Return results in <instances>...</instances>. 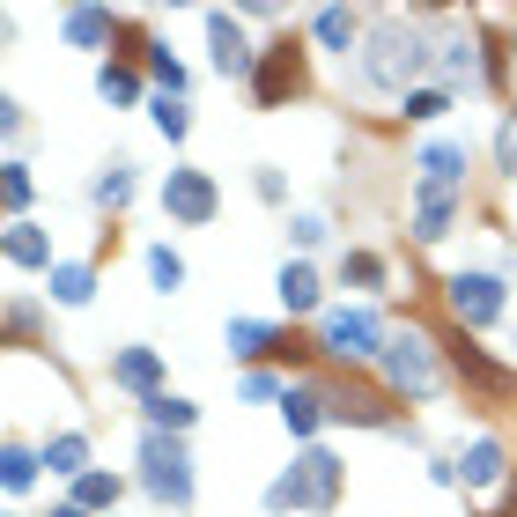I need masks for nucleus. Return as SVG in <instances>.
<instances>
[{
    "mask_svg": "<svg viewBox=\"0 0 517 517\" xmlns=\"http://www.w3.org/2000/svg\"><path fill=\"white\" fill-rule=\"evenodd\" d=\"M429 67V37H421V23H407V15H377L370 37H362V82L385 89V97H414V74Z\"/></svg>",
    "mask_w": 517,
    "mask_h": 517,
    "instance_id": "obj_1",
    "label": "nucleus"
},
{
    "mask_svg": "<svg viewBox=\"0 0 517 517\" xmlns=\"http://www.w3.org/2000/svg\"><path fill=\"white\" fill-rule=\"evenodd\" d=\"M340 495V458L333 451H303L274 488H266V510H333Z\"/></svg>",
    "mask_w": 517,
    "mask_h": 517,
    "instance_id": "obj_2",
    "label": "nucleus"
},
{
    "mask_svg": "<svg viewBox=\"0 0 517 517\" xmlns=\"http://www.w3.org/2000/svg\"><path fill=\"white\" fill-rule=\"evenodd\" d=\"M141 481H148V495H163V503H193V458H185V444H178V436H148V444H141Z\"/></svg>",
    "mask_w": 517,
    "mask_h": 517,
    "instance_id": "obj_3",
    "label": "nucleus"
},
{
    "mask_svg": "<svg viewBox=\"0 0 517 517\" xmlns=\"http://www.w3.org/2000/svg\"><path fill=\"white\" fill-rule=\"evenodd\" d=\"M252 89H259V104H266V111H281V104L303 89V45H296V37H281V45H266V52H259Z\"/></svg>",
    "mask_w": 517,
    "mask_h": 517,
    "instance_id": "obj_4",
    "label": "nucleus"
},
{
    "mask_svg": "<svg viewBox=\"0 0 517 517\" xmlns=\"http://www.w3.org/2000/svg\"><path fill=\"white\" fill-rule=\"evenodd\" d=\"M385 377H392V385L399 392H436V355H429V340H421V333H392L385 340Z\"/></svg>",
    "mask_w": 517,
    "mask_h": 517,
    "instance_id": "obj_5",
    "label": "nucleus"
},
{
    "mask_svg": "<svg viewBox=\"0 0 517 517\" xmlns=\"http://www.w3.org/2000/svg\"><path fill=\"white\" fill-rule=\"evenodd\" d=\"M325 355H340V362L385 355V333H377L370 311H325Z\"/></svg>",
    "mask_w": 517,
    "mask_h": 517,
    "instance_id": "obj_6",
    "label": "nucleus"
},
{
    "mask_svg": "<svg viewBox=\"0 0 517 517\" xmlns=\"http://www.w3.org/2000/svg\"><path fill=\"white\" fill-rule=\"evenodd\" d=\"M451 311H458V325H488L503 311V281L495 274H451Z\"/></svg>",
    "mask_w": 517,
    "mask_h": 517,
    "instance_id": "obj_7",
    "label": "nucleus"
},
{
    "mask_svg": "<svg viewBox=\"0 0 517 517\" xmlns=\"http://www.w3.org/2000/svg\"><path fill=\"white\" fill-rule=\"evenodd\" d=\"M163 207H170L178 222H215V185H207V170H170Z\"/></svg>",
    "mask_w": 517,
    "mask_h": 517,
    "instance_id": "obj_8",
    "label": "nucleus"
},
{
    "mask_svg": "<svg viewBox=\"0 0 517 517\" xmlns=\"http://www.w3.org/2000/svg\"><path fill=\"white\" fill-rule=\"evenodd\" d=\"M207 37H215V67L222 74H259V52H244V37L229 15H207Z\"/></svg>",
    "mask_w": 517,
    "mask_h": 517,
    "instance_id": "obj_9",
    "label": "nucleus"
},
{
    "mask_svg": "<svg viewBox=\"0 0 517 517\" xmlns=\"http://www.w3.org/2000/svg\"><path fill=\"white\" fill-rule=\"evenodd\" d=\"M458 178H466V148H451V141H429V148H421V185L451 193Z\"/></svg>",
    "mask_w": 517,
    "mask_h": 517,
    "instance_id": "obj_10",
    "label": "nucleus"
},
{
    "mask_svg": "<svg viewBox=\"0 0 517 517\" xmlns=\"http://www.w3.org/2000/svg\"><path fill=\"white\" fill-rule=\"evenodd\" d=\"M111 377L156 399V377H163V362H156V348H126V355H111Z\"/></svg>",
    "mask_w": 517,
    "mask_h": 517,
    "instance_id": "obj_11",
    "label": "nucleus"
},
{
    "mask_svg": "<svg viewBox=\"0 0 517 517\" xmlns=\"http://www.w3.org/2000/svg\"><path fill=\"white\" fill-rule=\"evenodd\" d=\"M451 362H458V377H466V385H481V392H510V370H495V362L473 348V340H458Z\"/></svg>",
    "mask_w": 517,
    "mask_h": 517,
    "instance_id": "obj_12",
    "label": "nucleus"
},
{
    "mask_svg": "<svg viewBox=\"0 0 517 517\" xmlns=\"http://www.w3.org/2000/svg\"><path fill=\"white\" fill-rule=\"evenodd\" d=\"M451 229V193H436V185H421V207H414V237L436 244Z\"/></svg>",
    "mask_w": 517,
    "mask_h": 517,
    "instance_id": "obj_13",
    "label": "nucleus"
},
{
    "mask_svg": "<svg viewBox=\"0 0 517 517\" xmlns=\"http://www.w3.org/2000/svg\"><path fill=\"white\" fill-rule=\"evenodd\" d=\"M466 481H473V488H495V481H503V444H488V436H481V444H466Z\"/></svg>",
    "mask_w": 517,
    "mask_h": 517,
    "instance_id": "obj_14",
    "label": "nucleus"
},
{
    "mask_svg": "<svg viewBox=\"0 0 517 517\" xmlns=\"http://www.w3.org/2000/svg\"><path fill=\"white\" fill-rule=\"evenodd\" d=\"M311 30H318V45H333V52H348L355 37H362V23H355L348 8H318V23H311Z\"/></svg>",
    "mask_w": 517,
    "mask_h": 517,
    "instance_id": "obj_15",
    "label": "nucleus"
},
{
    "mask_svg": "<svg viewBox=\"0 0 517 517\" xmlns=\"http://www.w3.org/2000/svg\"><path fill=\"white\" fill-rule=\"evenodd\" d=\"M281 414H289V429H303V436H311L318 421L333 414V399H325V392H289V399H281Z\"/></svg>",
    "mask_w": 517,
    "mask_h": 517,
    "instance_id": "obj_16",
    "label": "nucleus"
},
{
    "mask_svg": "<svg viewBox=\"0 0 517 517\" xmlns=\"http://www.w3.org/2000/svg\"><path fill=\"white\" fill-rule=\"evenodd\" d=\"M281 303H289V311H311L318 303V274L311 266H281Z\"/></svg>",
    "mask_w": 517,
    "mask_h": 517,
    "instance_id": "obj_17",
    "label": "nucleus"
},
{
    "mask_svg": "<svg viewBox=\"0 0 517 517\" xmlns=\"http://www.w3.org/2000/svg\"><path fill=\"white\" fill-rule=\"evenodd\" d=\"M8 259H15V266H52V252H45V237H37L30 222H15V229H8Z\"/></svg>",
    "mask_w": 517,
    "mask_h": 517,
    "instance_id": "obj_18",
    "label": "nucleus"
},
{
    "mask_svg": "<svg viewBox=\"0 0 517 517\" xmlns=\"http://www.w3.org/2000/svg\"><path fill=\"white\" fill-rule=\"evenodd\" d=\"M141 407H148V421H156V429H193V399L156 392V399H141Z\"/></svg>",
    "mask_w": 517,
    "mask_h": 517,
    "instance_id": "obj_19",
    "label": "nucleus"
},
{
    "mask_svg": "<svg viewBox=\"0 0 517 517\" xmlns=\"http://www.w3.org/2000/svg\"><path fill=\"white\" fill-rule=\"evenodd\" d=\"M67 37H74V45H104V37H111V15H104V8H74V15H67Z\"/></svg>",
    "mask_w": 517,
    "mask_h": 517,
    "instance_id": "obj_20",
    "label": "nucleus"
},
{
    "mask_svg": "<svg viewBox=\"0 0 517 517\" xmlns=\"http://www.w3.org/2000/svg\"><path fill=\"white\" fill-rule=\"evenodd\" d=\"M45 466H52V473H82V466H89V444H82V436H52V444H45Z\"/></svg>",
    "mask_w": 517,
    "mask_h": 517,
    "instance_id": "obj_21",
    "label": "nucleus"
},
{
    "mask_svg": "<svg viewBox=\"0 0 517 517\" xmlns=\"http://www.w3.org/2000/svg\"><path fill=\"white\" fill-rule=\"evenodd\" d=\"M229 348H237V355H266V348H281V340L266 333L259 318H237V325H229Z\"/></svg>",
    "mask_w": 517,
    "mask_h": 517,
    "instance_id": "obj_22",
    "label": "nucleus"
},
{
    "mask_svg": "<svg viewBox=\"0 0 517 517\" xmlns=\"http://www.w3.org/2000/svg\"><path fill=\"white\" fill-rule=\"evenodd\" d=\"M89 289H97L89 266H52V296H60V303H89Z\"/></svg>",
    "mask_w": 517,
    "mask_h": 517,
    "instance_id": "obj_23",
    "label": "nucleus"
},
{
    "mask_svg": "<svg viewBox=\"0 0 517 517\" xmlns=\"http://www.w3.org/2000/svg\"><path fill=\"white\" fill-rule=\"evenodd\" d=\"M104 503H119V481L111 473H82V510H104Z\"/></svg>",
    "mask_w": 517,
    "mask_h": 517,
    "instance_id": "obj_24",
    "label": "nucleus"
},
{
    "mask_svg": "<svg viewBox=\"0 0 517 517\" xmlns=\"http://www.w3.org/2000/svg\"><path fill=\"white\" fill-rule=\"evenodd\" d=\"M148 274H156V289L170 296V289L185 281V259H178V252H148Z\"/></svg>",
    "mask_w": 517,
    "mask_h": 517,
    "instance_id": "obj_25",
    "label": "nucleus"
},
{
    "mask_svg": "<svg viewBox=\"0 0 517 517\" xmlns=\"http://www.w3.org/2000/svg\"><path fill=\"white\" fill-rule=\"evenodd\" d=\"M444 111H451L444 89H414V97H407V119H444Z\"/></svg>",
    "mask_w": 517,
    "mask_h": 517,
    "instance_id": "obj_26",
    "label": "nucleus"
},
{
    "mask_svg": "<svg viewBox=\"0 0 517 517\" xmlns=\"http://www.w3.org/2000/svg\"><path fill=\"white\" fill-rule=\"evenodd\" d=\"M126 193H133V178H126V163H111V178L97 185V200H104V207H126Z\"/></svg>",
    "mask_w": 517,
    "mask_h": 517,
    "instance_id": "obj_27",
    "label": "nucleus"
},
{
    "mask_svg": "<svg viewBox=\"0 0 517 517\" xmlns=\"http://www.w3.org/2000/svg\"><path fill=\"white\" fill-rule=\"evenodd\" d=\"M495 163H503L510 178H517V111H510V119H503V133H495Z\"/></svg>",
    "mask_w": 517,
    "mask_h": 517,
    "instance_id": "obj_28",
    "label": "nucleus"
},
{
    "mask_svg": "<svg viewBox=\"0 0 517 517\" xmlns=\"http://www.w3.org/2000/svg\"><path fill=\"white\" fill-rule=\"evenodd\" d=\"M0 466H8V488H30V473H37L23 444H8V458H0Z\"/></svg>",
    "mask_w": 517,
    "mask_h": 517,
    "instance_id": "obj_29",
    "label": "nucleus"
},
{
    "mask_svg": "<svg viewBox=\"0 0 517 517\" xmlns=\"http://www.w3.org/2000/svg\"><path fill=\"white\" fill-rule=\"evenodd\" d=\"M97 89H104L111 104H126V97H133V74H126V67H104V74H97Z\"/></svg>",
    "mask_w": 517,
    "mask_h": 517,
    "instance_id": "obj_30",
    "label": "nucleus"
},
{
    "mask_svg": "<svg viewBox=\"0 0 517 517\" xmlns=\"http://www.w3.org/2000/svg\"><path fill=\"white\" fill-rule=\"evenodd\" d=\"M444 74H451V82H458V74H473V45H466V37H451V45H444Z\"/></svg>",
    "mask_w": 517,
    "mask_h": 517,
    "instance_id": "obj_31",
    "label": "nucleus"
},
{
    "mask_svg": "<svg viewBox=\"0 0 517 517\" xmlns=\"http://www.w3.org/2000/svg\"><path fill=\"white\" fill-rule=\"evenodd\" d=\"M156 126L170 133V141H178V133H185V126H193V119H185V104H170V97H163V104H156Z\"/></svg>",
    "mask_w": 517,
    "mask_h": 517,
    "instance_id": "obj_32",
    "label": "nucleus"
},
{
    "mask_svg": "<svg viewBox=\"0 0 517 517\" xmlns=\"http://www.w3.org/2000/svg\"><path fill=\"white\" fill-rule=\"evenodd\" d=\"M348 274H355V281H362V289H377V281H385V266H377V259H370V252H355V259H348Z\"/></svg>",
    "mask_w": 517,
    "mask_h": 517,
    "instance_id": "obj_33",
    "label": "nucleus"
},
{
    "mask_svg": "<svg viewBox=\"0 0 517 517\" xmlns=\"http://www.w3.org/2000/svg\"><path fill=\"white\" fill-rule=\"evenodd\" d=\"M148 67H156V74H163V82H170V89H185V67H178V60H170V52H148Z\"/></svg>",
    "mask_w": 517,
    "mask_h": 517,
    "instance_id": "obj_34",
    "label": "nucleus"
},
{
    "mask_svg": "<svg viewBox=\"0 0 517 517\" xmlns=\"http://www.w3.org/2000/svg\"><path fill=\"white\" fill-rule=\"evenodd\" d=\"M30 200V178H23V163H8V207H23Z\"/></svg>",
    "mask_w": 517,
    "mask_h": 517,
    "instance_id": "obj_35",
    "label": "nucleus"
},
{
    "mask_svg": "<svg viewBox=\"0 0 517 517\" xmlns=\"http://www.w3.org/2000/svg\"><path fill=\"white\" fill-rule=\"evenodd\" d=\"M52 517H89V510H82V503H67V510H52Z\"/></svg>",
    "mask_w": 517,
    "mask_h": 517,
    "instance_id": "obj_36",
    "label": "nucleus"
},
{
    "mask_svg": "<svg viewBox=\"0 0 517 517\" xmlns=\"http://www.w3.org/2000/svg\"><path fill=\"white\" fill-rule=\"evenodd\" d=\"M503 517H517V488H510V495H503Z\"/></svg>",
    "mask_w": 517,
    "mask_h": 517,
    "instance_id": "obj_37",
    "label": "nucleus"
}]
</instances>
